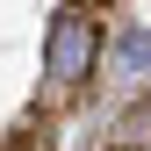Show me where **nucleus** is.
<instances>
[{"mask_svg": "<svg viewBox=\"0 0 151 151\" xmlns=\"http://www.w3.org/2000/svg\"><path fill=\"white\" fill-rule=\"evenodd\" d=\"M93 50H101V22H93V7H65L58 22H50V36H43V72L72 86V79L93 72Z\"/></svg>", "mask_w": 151, "mask_h": 151, "instance_id": "nucleus-1", "label": "nucleus"}, {"mask_svg": "<svg viewBox=\"0 0 151 151\" xmlns=\"http://www.w3.org/2000/svg\"><path fill=\"white\" fill-rule=\"evenodd\" d=\"M122 58H129V65L144 72V65H151V36H129V50H122Z\"/></svg>", "mask_w": 151, "mask_h": 151, "instance_id": "nucleus-2", "label": "nucleus"}]
</instances>
